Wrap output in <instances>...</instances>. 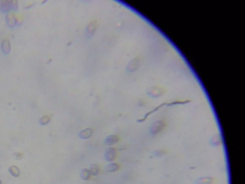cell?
<instances>
[{
    "mask_svg": "<svg viewBox=\"0 0 245 184\" xmlns=\"http://www.w3.org/2000/svg\"><path fill=\"white\" fill-rule=\"evenodd\" d=\"M91 173L89 170L86 168L82 169L80 172L81 178L84 180H87L90 177Z\"/></svg>",
    "mask_w": 245,
    "mask_h": 184,
    "instance_id": "obj_7",
    "label": "cell"
},
{
    "mask_svg": "<svg viewBox=\"0 0 245 184\" xmlns=\"http://www.w3.org/2000/svg\"><path fill=\"white\" fill-rule=\"evenodd\" d=\"M116 157V151L115 149L110 147L107 149L104 153V158L106 161H112Z\"/></svg>",
    "mask_w": 245,
    "mask_h": 184,
    "instance_id": "obj_1",
    "label": "cell"
},
{
    "mask_svg": "<svg viewBox=\"0 0 245 184\" xmlns=\"http://www.w3.org/2000/svg\"><path fill=\"white\" fill-rule=\"evenodd\" d=\"M120 165L116 163H111L106 166V170L109 172H115L119 169Z\"/></svg>",
    "mask_w": 245,
    "mask_h": 184,
    "instance_id": "obj_9",
    "label": "cell"
},
{
    "mask_svg": "<svg viewBox=\"0 0 245 184\" xmlns=\"http://www.w3.org/2000/svg\"><path fill=\"white\" fill-rule=\"evenodd\" d=\"M1 49L4 53L9 54L11 51V45L9 40L5 39L2 41Z\"/></svg>",
    "mask_w": 245,
    "mask_h": 184,
    "instance_id": "obj_6",
    "label": "cell"
},
{
    "mask_svg": "<svg viewBox=\"0 0 245 184\" xmlns=\"http://www.w3.org/2000/svg\"><path fill=\"white\" fill-rule=\"evenodd\" d=\"M18 9V4L17 1H12V9L17 10Z\"/></svg>",
    "mask_w": 245,
    "mask_h": 184,
    "instance_id": "obj_12",
    "label": "cell"
},
{
    "mask_svg": "<svg viewBox=\"0 0 245 184\" xmlns=\"http://www.w3.org/2000/svg\"><path fill=\"white\" fill-rule=\"evenodd\" d=\"M12 9V1L5 0L2 2L0 9L3 12H7Z\"/></svg>",
    "mask_w": 245,
    "mask_h": 184,
    "instance_id": "obj_3",
    "label": "cell"
},
{
    "mask_svg": "<svg viewBox=\"0 0 245 184\" xmlns=\"http://www.w3.org/2000/svg\"><path fill=\"white\" fill-rule=\"evenodd\" d=\"M119 141V137L116 135H109L105 139V143L108 145H111L116 144Z\"/></svg>",
    "mask_w": 245,
    "mask_h": 184,
    "instance_id": "obj_5",
    "label": "cell"
},
{
    "mask_svg": "<svg viewBox=\"0 0 245 184\" xmlns=\"http://www.w3.org/2000/svg\"><path fill=\"white\" fill-rule=\"evenodd\" d=\"M5 19H6V23L9 27L13 28V27H15L16 25L17 20L16 17L13 13H8L6 14Z\"/></svg>",
    "mask_w": 245,
    "mask_h": 184,
    "instance_id": "obj_2",
    "label": "cell"
},
{
    "mask_svg": "<svg viewBox=\"0 0 245 184\" xmlns=\"http://www.w3.org/2000/svg\"><path fill=\"white\" fill-rule=\"evenodd\" d=\"M93 130L91 128H86L83 130L78 134V137L82 139H88L92 135Z\"/></svg>",
    "mask_w": 245,
    "mask_h": 184,
    "instance_id": "obj_4",
    "label": "cell"
},
{
    "mask_svg": "<svg viewBox=\"0 0 245 184\" xmlns=\"http://www.w3.org/2000/svg\"><path fill=\"white\" fill-rule=\"evenodd\" d=\"M50 121V118L47 116H42L41 118L39 120V124L42 126L48 124Z\"/></svg>",
    "mask_w": 245,
    "mask_h": 184,
    "instance_id": "obj_11",
    "label": "cell"
},
{
    "mask_svg": "<svg viewBox=\"0 0 245 184\" xmlns=\"http://www.w3.org/2000/svg\"><path fill=\"white\" fill-rule=\"evenodd\" d=\"M90 172L93 175H97L99 174V167L98 165L93 164L90 166Z\"/></svg>",
    "mask_w": 245,
    "mask_h": 184,
    "instance_id": "obj_10",
    "label": "cell"
},
{
    "mask_svg": "<svg viewBox=\"0 0 245 184\" xmlns=\"http://www.w3.org/2000/svg\"><path fill=\"white\" fill-rule=\"evenodd\" d=\"M2 182L1 180L0 179V184H2Z\"/></svg>",
    "mask_w": 245,
    "mask_h": 184,
    "instance_id": "obj_13",
    "label": "cell"
},
{
    "mask_svg": "<svg viewBox=\"0 0 245 184\" xmlns=\"http://www.w3.org/2000/svg\"><path fill=\"white\" fill-rule=\"evenodd\" d=\"M9 172L11 175L15 177H17L19 176L20 173L19 168L17 166H14V165H12L9 167Z\"/></svg>",
    "mask_w": 245,
    "mask_h": 184,
    "instance_id": "obj_8",
    "label": "cell"
}]
</instances>
